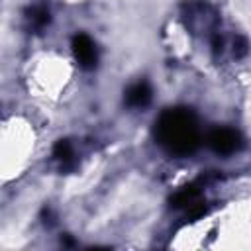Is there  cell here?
Listing matches in <instances>:
<instances>
[{"label":"cell","instance_id":"cell-6","mask_svg":"<svg viewBox=\"0 0 251 251\" xmlns=\"http://www.w3.org/2000/svg\"><path fill=\"white\" fill-rule=\"evenodd\" d=\"M53 157L61 163V169H65V171L75 169V165H76L75 149H73V145H71L69 139H59V141L53 145Z\"/></svg>","mask_w":251,"mask_h":251},{"label":"cell","instance_id":"cell-1","mask_svg":"<svg viewBox=\"0 0 251 251\" xmlns=\"http://www.w3.org/2000/svg\"><path fill=\"white\" fill-rule=\"evenodd\" d=\"M153 135L157 143L175 157L192 155L202 141L196 114L182 106L163 110L155 120Z\"/></svg>","mask_w":251,"mask_h":251},{"label":"cell","instance_id":"cell-4","mask_svg":"<svg viewBox=\"0 0 251 251\" xmlns=\"http://www.w3.org/2000/svg\"><path fill=\"white\" fill-rule=\"evenodd\" d=\"M151 98H153V90H151V84L147 80L133 82L126 90V96H124L126 104L131 106V108H145V106H149Z\"/></svg>","mask_w":251,"mask_h":251},{"label":"cell","instance_id":"cell-3","mask_svg":"<svg viewBox=\"0 0 251 251\" xmlns=\"http://www.w3.org/2000/svg\"><path fill=\"white\" fill-rule=\"evenodd\" d=\"M73 53H75V59L78 61V65L84 69V71H90L98 65V49H96V43L92 41L90 35L86 33H76L73 37Z\"/></svg>","mask_w":251,"mask_h":251},{"label":"cell","instance_id":"cell-7","mask_svg":"<svg viewBox=\"0 0 251 251\" xmlns=\"http://www.w3.org/2000/svg\"><path fill=\"white\" fill-rule=\"evenodd\" d=\"M49 20H51V16H49V10H45V8H33L31 12H29V22H31V25L35 27V29H43L47 24H49Z\"/></svg>","mask_w":251,"mask_h":251},{"label":"cell","instance_id":"cell-2","mask_svg":"<svg viewBox=\"0 0 251 251\" xmlns=\"http://www.w3.org/2000/svg\"><path fill=\"white\" fill-rule=\"evenodd\" d=\"M206 143L216 155H231L241 149L243 137L233 127H214L206 135Z\"/></svg>","mask_w":251,"mask_h":251},{"label":"cell","instance_id":"cell-5","mask_svg":"<svg viewBox=\"0 0 251 251\" xmlns=\"http://www.w3.org/2000/svg\"><path fill=\"white\" fill-rule=\"evenodd\" d=\"M200 194H202V188H200L198 182L186 184L171 196V206L173 208H188V206H192L194 202L200 200Z\"/></svg>","mask_w":251,"mask_h":251},{"label":"cell","instance_id":"cell-8","mask_svg":"<svg viewBox=\"0 0 251 251\" xmlns=\"http://www.w3.org/2000/svg\"><path fill=\"white\" fill-rule=\"evenodd\" d=\"M233 53H235L237 57H245V55H247V39H245V37H239V39H237Z\"/></svg>","mask_w":251,"mask_h":251}]
</instances>
